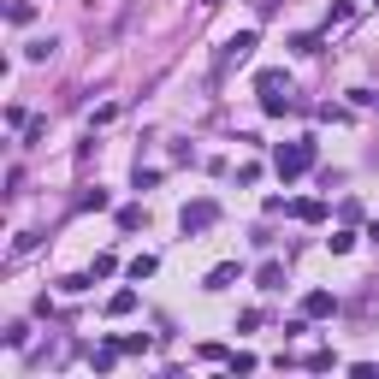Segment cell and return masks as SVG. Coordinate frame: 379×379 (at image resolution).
I'll return each mask as SVG.
<instances>
[{
    "label": "cell",
    "mask_w": 379,
    "mask_h": 379,
    "mask_svg": "<svg viewBox=\"0 0 379 379\" xmlns=\"http://www.w3.org/2000/svg\"><path fill=\"white\" fill-rule=\"evenodd\" d=\"M261 107H267V113H273V119H278V113H290L296 101H290V89H285V95H261Z\"/></svg>",
    "instance_id": "12"
},
{
    "label": "cell",
    "mask_w": 379,
    "mask_h": 379,
    "mask_svg": "<svg viewBox=\"0 0 379 379\" xmlns=\"http://www.w3.org/2000/svg\"><path fill=\"white\" fill-rule=\"evenodd\" d=\"M326 249H332V255H350V249H356V232H332V237H326Z\"/></svg>",
    "instance_id": "13"
},
{
    "label": "cell",
    "mask_w": 379,
    "mask_h": 379,
    "mask_svg": "<svg viewBox=\"0 0 379 379\" xmlns=\"http://www.w3.org/2000/svg\"><path fill=\"white\" fill-rule=\"evenodd\" d=\"M255 285L261 290H285V261H267V267L255 273Z\"/></svg>",
    "instance_id": "6"
},
{
    "label": "cell",
    "mask_w": 379,
    "mask_h": 379,
    "mask_svg": "<svg viewBox=\"0 0 379 379\" xmlns=\"http://www.w3.org/2000/svg\"><path fill=\"white\" fill-rule=\"evenodd\" d=\"M113 344H119L125 356H142V350H148V332H130V338H113Z\"/></svg>",
    "instance_id": "14"
},
{
    "label": "cell",
    "mask_w": 379,
    "mask_h": 379,
    "mask_svg": "<svg viewBox=\"0 0 379 379\" xmlns=\"http://www.w3.org/2000/svg\"><path fill=\"white\" fill-rule=\"evenodd\" d=\"M243 267H237V261H220V267H213L208 278H202V290H225V285H232V278H237Z\"/></svg>",
    "instance_id": "5"
},
{
    "label": "cell",
    "mask_w": 379,
    "mask_h": 379,
    "mask_svg": "<svg viewBox=\"0 0 379 379\" xmlns=\"http://www.w3.org/2000/svg\"><path fill=\"white\" fill-rule=\"evenodd\" d=\"M302 315H308V320L338 315V296H332V290H308V296H302Z\"/></svg>",
    "instance_id": "4"
},
{
    "label": "cell",
    "mask_w": 379,
    "mask_h": 379,
    "mask_svg": "<svg viewBox=\"0 0 379 379\" xmlns=\"http://www.w3.org/2000/svg\"><path fill=\"white\" fill-rule=\"evenodd\" d=\"M130 308H137V290H113L107 296V315H130Z\"/></svg>",
    "instance_id": "8"
},
{
    "label": "cell",
    "mask_w": 379,
    "mask_h": 379,
    "mask_svg": "<svg viewBox=\"0 0 379 379\" xmlns=\"http://www.w3.org/2000/svg\"><path fill=\"white\" fill-rule=\"evenodd\" d=\"M6 344H12V350H24V344H30V326L12 320V326H6Z\"/></svg>",
    "instance_id": "16"
},
{
    "label": "cell",
    "mask_w": 379,
    "mask_h": 379,
    "mask_svg": "<svg viewBox=\"0 0 379 379\" xmlns=\"http://www.w3.org/2000/svg\"><path fill=\"white\" fill-rule=\"evenodd\" d=\"M89 285H95V273H72V278H60V290H65V296H84Z\"/></svg>",
    "instance_id": "9"
},
{
    "label": "cell",
    "mask_w": 379,
    "mask_h": 379,
    "mask_svg": "<svg viewBox=\"0 0 379 379\" xmlns=\"http://www.w3.org/2000/svg\"><path fill=\"white\" fill-rule=\"evenodd\" d=\"M154 267H160L154 255H137V261H130V278H137V285H142V278H154Z\"/></svg>",
    "instance_id": "11"
},
{
    "label": "cell",
    "mask_w": 379,
    "mask_h": 379,
    "mask_svg": "<svg viewBox=\"0 0 379 379\" xmlns=\"http://www.w3.org/2000/svg\"><path fill=\"white\" fill-rule=\"evenodd\" d=\"M119 225H125V232H137V225H148V213H142V208H125V213H119Z\"/></svg>",
    "instance_id": "18"
},
{
    "label": "cell",
    "mask_w": 379,
    "mask_h": 379,
    "mask_svg": "<svg viewBox=\"0 0 379 379\" xmlns=\"http://www.w3.org/2000/svg\"><path fill=\"white\" fill-rule=\"evenodd\" d=\"M24 60H36V65H42V60H54V42H30V47H24Z\"/></svg>",
    "instance_id": "17"
},
{
    "label": "cell",
    "mask_w": 379,
    "mask_h": 379,
    "mask_svg": "<svg viewBox=\"0 0 379 379\" xmlns=\"http://www.w3.org/2000/svg\"><path fill=\"white\" fill-rule=\"evenodd\" d=\"M255 30H237V36H225L220 42V54H213V77H225V72H232V65H243V60H249L255 54Z\"/></svg>",
    "instance_id": "2"
},
{
    "label": "cell",
    "mask_w": 379,
    "mask_h": 379,
    "mask_svg": "<svg viewBox=\"0 0 379 379\" xmlns=\"http://www.w3.org/2000/svg\"><path fill=\"white\" fill-rule=\"evenodd\" d=\"M6 18H12V24H30V18H36V6H30V0H12Z\"/></svg>",
    "instance_id": "15"
},
{
    "label": "cell",
    "mask_w": 379,
    "mask_h": 379,
    "mask_svg": "<svg viewBox=\"0 0 379 379\" xmlns=\"http://www.w3.org/2000/svg\"><path fill=\"white\" fill-rule=\"evenodd\" d=\"M178 225H184V237H202L208 225H220V202H213V196H202V202H190L184 213H178Z\"/></svg>",
    "instance_id": "3"
},
{
    "label": "cell",
    "mask_w": 379,
    "mask_h": 379,
    "mask_svg": "<svg viewBox=\"0 0 379 379\" xmlns=\"http://www.w3.org/2000/svg\"><path fill=\"white\" fill-rule=\"evenodd\" d=\"M255 89H261V95H278V89H290V77H285V72H261Z\"/></svg>",
    "instance_id": "7"
},
{
    "label": "cell",
    "mask_w": 379,
    "mask_h": 379,
    "mask_svg": "<svg viewBox=\"0 0 379 379\" xmlns=\"http://www.w3.org/2000/svg\"><path fill=\"white\" fill-rule=\"evenodd\" d=\"M290 213H296V220H308V225H315V220H326V202H290Z\"/></svg>",
    "instance_id": "10"
},
{
    "label": "cell",
    "mask_w": 379,
    "mask_h": 379,
    "mask_svg": "<svg viewBox=\"0 0 379 379\" xmlns=\"http://www.w3.org/2000/svg\"><path fill=\"white\" fill-rule=\"evenodd\" d=\"M308 166H315V142H278V154H273V172L278 178H302Z\"/></svg>",
    "instance_id": "1"
}]
</instances>
